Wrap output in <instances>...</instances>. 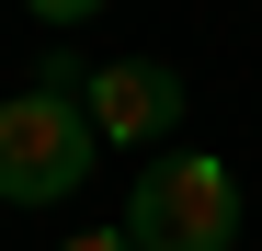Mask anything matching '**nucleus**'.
<instances>
[{"label":"nucleus","instance_id":"obj_2","mask_svg":"<svg viewBox=\"0 0 262 251\" xmlns=\"http://www.w3.org/2000/svg\"><path fill=\"white\" fill-rule=\"evenodd\" d=\"M103 160V126L80 92H12L0 103V205H69Z\"/></svg>","mask_w":262,"mask_h":251},{"label":"nucleus","instance_id":"obj_5","mask_svg":"<svg viewBox=\"0 0 262 251\" xmlns=\"http://www.w3.org/2000/svg\"><path fill=\"white\" fill-rule=\"evenodd\" d=\"M23 12H34V23H92L103 0H23Z\"/></svg>","mask_w":262,"mask_h":251},{"label":"nucleus","instance_id":"obj_3","mask_svg":"<svg viewBox=\"0 0 262 251\" xmlns=\"http://www.w3.org/2000/svg\"><path fill=\"white\" fill-rule=\"evenodd\" d=\"M80 114L103 126V149H160L183 126V69L171 57H103L80 80Z\"/></svg>","mask_w":262,"mask_h":251},{"label":"nucleus","instance_id":"obj_1","mask_svg":"<svg viewBox=\"0 0 262 251\" xmlns=\"http://www.w3.org/2000/svg\"><path fill=\"white\" fill-rule=\"evenodd\" d=\"M137 251H239V172L216 149H160L125 194Z\"/></svg>","mask_w":262,"mask_h":251},{"label":"nucleus","instance_id":"obj_4","mask_svg":"<svg viewBox=\"0 0 262 251\" xmlns=\"http://www.w3.org/2000/svg\"><path fill=\"white\" fill-rule=\"evenodd\" d=\"M57 251H137V228L114 217V228H80V240H57Z\"/></svg>","mask_w":262,"mask_h":251}]
</instances>
